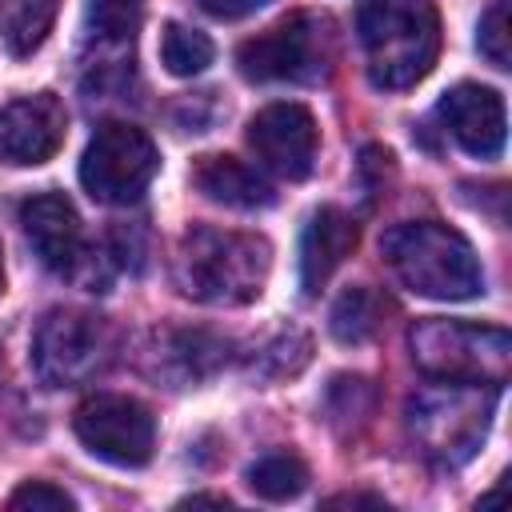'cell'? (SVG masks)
<instances>
[{"mask_svg": "<svg viewBox=\"0 0 512 512\" xmlns=\"http://www.w3.org/2000/svg\"><path fill=\"white\" fill-rule=\"evenodd\" d=\"M0 292H4V260H0Z\"/></svg>", "mask_w": 512, "mask_h": 512, "instance_id": "28", "label": "cell"}, {"mask_svg": "<svg viewBox=\"0 0 512 512\" xmlns=\"http://www.w3.org/2000/svg\"><path fill=\"white\" fill-rule=\"evenodd\" d=\"M372 404H376V388L364 376H336L324 392V412L340 432L348 424H364L372 416Z\"/></svg>", "mask_w": 512, "mask_h": 512, "instance_id": "21", "label": "cell"}, {"mask_svg": "<svg viewBox=\"0 0 512 512\" xmlns=\"http://www.w3.org/2000/svg\"><path fill=\"white\" fill-rule=\"evenodd\" d=\"M88 36L108 48H128L144 20V0H88Z\"/></svg>", "mask_w": 512, "mask_h": 512, "instance_id": "19", "label": "cell"}, {"mask_svg": "<svg viewBox=\"0 0 512 512\" xmlns=\"http://www.w3.org/2000/svg\"><path fill=\"white\" fill-rule=\"evenodd\" d=\"M328 64V20L308 12L284 16L268 32L244 40L236 48V68L244 80L272 84V80H316Z\"/></svg>", "mask_w": 512, "mask_h": 512, "instance_id": "7", "label": "cell"}, {"mask_svg": "<svg viewBox=\"0 0 512 512\" xmlns=\"http://www.w3.org/2000/svg\"><path fill=\"white\" fill-rule=\"evenodd\" d=\"M104 356V328L88 312L56 308L40 320L32 336V372L48 388H68L88 380Z\"/></svg>", "mask_w": 512, "mask_h": 512, "instance_id": "9", "label": "cell"}, {"mask_svg": "<svg viewBox=\"0 0 512 512\" xmlns=\"http://www.w3.org/2000/svg\"><path fill=\"white\" fill-rule=\"evenodd\" d=\"M496 392L500 388L492 384H440V392L416 396L408 416H412V432L424 444V452L448 468L464 464L488 432Z\"/></svg>", "mask_w": 512, "mask_h": 512, "instance_id": "5", "label": "cell"}, {"mask_svg": "<svg viewBox=\"0 0 512 512\" xmlns=\"http://www.w3.org/2000/svg\"><path fill=\"white\" fill-rule=\"evenodd\" d=\"M160 168L152 136L136 124L108 120L92 132L80 156V184L100 204H136Z\"/></svg>", "mask_w": 512, "mask_h": 512, "instance_id": "6", "label": "cell"}, {"mask_svg": "<svg viewBox=\"0 0 512 512\" xmlns=\"http://www.w3.org/2000/svg\"><path fill=\"white\" fill-rule=\"evenodd\" d=\"M380 308L384 304H380V296L372 288H364V284L344 288L336 296L332 312H328V328H332V336L340 344H364L380 324Z\"/></svg>", "mask_w": 512, "mask_h": 512, "instance_id": "18", "label": "cell"}, {"mask_svg": "<svg viewBox=\"0 0 512 512\" xmlns=\"http://www.w3.org/2000/svg\"><path fill=\"white\" fill-rule=\"evenodd\" d=\"M412 364L440 384H492L500 388L512 368V336L492 324L424 316L408 328Z\"/></svg>", "mask_w": 512, "mask_h": 512, "instance_id": "4", "label": "cell"}, {"mask_svg": "<svg viewBox=\"0 0 512 512\" xmlns=\"http://www.w3.org/2000/svg\"><path fill=\"white\" fill-rule=\"evenodd\" d=\"M60 0H0V40L12 56H32L52 24H56Z\"/></svg>", "mask_w": 512, "mask_h": 512, "instance_id": "16", "label": "cell"}, {"mask_svg": "<svg viewBox=\"0 0 512 512\" xmlns=\"http://www.w3.org/2000/svg\"><path fill=\"white\" fill-rule=\"evenodd\" d=\"M380 252L392 276L428 300H472L484 292V272L472 244L436 220L396 224L380 236Z\"/></svg>", "mask_w": 512, "mask_h": 512, "instance_id": "3", "label": "cell"}, {"mask_svg": "<svg viewBox=\"0 0 512 512\" xmlns=\"http://www.w3.org/2000/svg\"><path fill=\"white\" fill-rule=\"evenodd\" d=\"M72 428L80 444L116 468H140L152 460L156 448V420L132 396H92L76 408Z\"/></svg>", "mask_w": 512, "mask_h": 512, "instance_id": "8", "label": "cell"}, {"mask_svg": "<svg viewBox=\"0 0 512 512\" xmlns=\"http://www.w3.org/2000/svg\"><path fill=\"white\" fill-rule=\"evenodd\" d=\"M184 504H228L224 496H188Z\"/></svg>", "mask_w": 512, "mask_h": 512, "instance_id": "27", "label": "cell"}, {"mask_svg": "<svg viewBox=\"0 0 512 512\" xmlns=\"http://www.w3.org/2000/svg\"><path fill=\"white\" fill-rule=\"evenodd\" d=\"M264 4H268V0H200V8L212 12V16H220V20L248 16V12H256V8H264Z\"/></svg>", "mask_w": 512, "mask_h": 512, "instance_id": "25", "label": "cell"}, {"mask_svg": "<svg viewBox=\"0 0 512 512\" xmlns=\"http://www.w3.org/2000/svg\"><path fill=\"white\" fill-rule=\"evenodd\" d=\"M356 32L368 80L388 92L424 80L440 56V16L432 0H360Z\"/></svg>", "mask_w": 512, "mask_h": 512, "instance_id": "1", "label": "cell"}, {"mask_svg": "<svg viewBox=\"0 0 512 512\" xmlns=\"http://www.w3.org/2000/svg\"><path fill=\"white\" fill-rule=\"evenodd\" d=\"M248 144L264 168L284 180H304L316 160V120L304 104L280 100L248 120Z\"/></svg>", "mask_w": 512, "mask_h": 512, "instance_id": "10", "label": "cell"}, {"mask_svg": "<svg viewBox=\"0 0 512 512\" xmlns=\"http://www.w3.org/2000/svg\"><path fill=\"white\" fill-rule=\"evenodd\" d=\"M212 40L188 24H164L160 32V64L172 72V76H200L208 64H212Z\"/></svg>", "mask_w": 512, "mask_h": 512, "instance_id": "20", "label": "cell"}, {"mask_svg": "<svg viewBox=\"0 0 512 512\" xmlns=\"http://www.w3.org/2000/svg\"><path fill=\"white\" fill-rule=\"evenodd\" d=\"M324 504L328 508H364V504L368 508H388L380 496H368V492H340V496H328Z\"/></svg>", "mask_w": 512, "mask_h": 512, "instance_id": "26", "label": "cell"}, {"mask_svg": "<svg viewBox=\"0 0 512 512\" xmlns=\"http://www.w3.org/2000/svg\"><path fill=\"white\" fill-rule=\"evenodd\" d=\"M64 132L68 112L52 92L20 96L0 108V160L16 168H36L60 152Z\"/></svg>", "mask_w": 512, "mask_h": 512, "instance_id": "11", "label": "cell"}, {"mask_svg": "<svg viewBox=\"0 0 512 512\" xmlns=\"http://www.w3.org/2000/svg\"><path fill=\"white\" fill-rule=\"evenodd\" d=\"M8 504H12V508H32V512H60V508H76V500H72L64 488L48 484V480H28V484H20V488L8 496Z\"/></svg>", "mask_w": 512, "mask_h": 512, "instance_id": "23", "label": "cell"}, {"mask_svg": "<svg viewBox=\"0 0 512 512\" xmlns=\"http://www.w3.org/2000/svg\"><path fill=\"white\" fill-rule=\"evenodd\" d=\"M476 48H480V56H484L488 64L508 68L512 52H508V4H504V0H496V4L480 16V24H476Z\"/></svg>", "mask_w": 512, "mask_h": 512, "instance_id": "22", "label": "cell"}, {"mask_svg": "<svg viewBox=\"0 0 512 512\" xmlns=\"http://www.w3.org/2000/svg\"><path fill=\"white\" fill-rule=\"evenodd\" d=\"M272 264V248L264 236L252 232H224V228H188L172 272L184 296L200 304H252L264 292Z\"/></svg>", "mask_w": 512, "mask_h": 512, "instance_id": "2", "label": "cell"}, {"mask_svg": "<svg viewBox=\"0 0 512 512\" xmlns=\"http://www.w3.org/2000/svg\"><path fill=\"white\" fill-rule=\"evenodd\" d=\"M244 480H248V488H252L260 500L280 504V500H292V496L304 492L308 468H304V460H300L296 452H268V456H260V460L244 472Z\"/></svg>", "mask_w": 512, "mask_h": 512, "instance_id": "17", "label": "cell"}, {"mask_svg": "<svg viewBox=\"0 0 512 512\" xmlns=\"http://www.w3.org/2000/svg\"><path fill=\"white\" fill-rule=\"evenodd\" d=\"M20 228L36 252V260L56 272L72 276L84 264V228L68 196L60 192H40L20 204Z\"/></svg>", "mask_w": 512, "mask_h": 512, "instance_id": "12", "label": "cell"}, {"mask_svg": "<svg viewBox=\"0 0 512 512\" xmlns=\"http://www.w3.org/2000/svg\"><path fill=\"white\" fill-rule=\"evenodd\" d=\"M388 152L384 148H376V144H368L364 152H360V188L368 192V196H376V192H384V172H388Z\"/></svg>", "mask_w": 512, "mask_h": 512, "instance_id": "24", "label": "cell"}, {"mask_svg": "<svg viewBox=\"0 0 512 512\" xmlns=\"http://www.w3.org/2000/svg\"><path fill=\"white\" fill-rule=\"evenodd\" d=\"M360 232H356V220L344 216L340 208L324 204L308 216L304 224V236H300V288L304 296H316L332 272L352 256Z\"/></svg>", "mask_w": 512, "mask_h": 512, "instance_id": "14", "label": "cell"}, {"mask_svg": "<svg viewBox=\"0 0 512 512\" xmlns=\"http://www.w3.org/2000/svg\"><path fill=\"white\" fill-rule=\"evenodd\" d=\"M440 120L448 124L452 140L468 152V156H480V160H492L500 156L504 148V136H508V120H504V100L500 92L484 88V84H456L440 96Z\"/></svg>", "mask_w": 512, "mask_h": 512, "instance_id": "13", "label": "cell"}, {"mask_svg": "<svg viewBox=\"0 0 512 512\" xmlns=\"http://www.w3.org/2000/svg\"><path fill=\"white\" fill-rule=\"evenodd\" d=\"M192 184L212 204H224V208L252 212V208H268L272 204L268 180L256 168H248L244 160H236V156H200L192 164Z\"/></svg>", "mask_w": 512, "mask_h": 512, "instance_id": "15", "label": "cell"}]
</instances>
